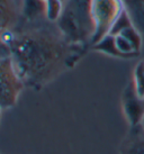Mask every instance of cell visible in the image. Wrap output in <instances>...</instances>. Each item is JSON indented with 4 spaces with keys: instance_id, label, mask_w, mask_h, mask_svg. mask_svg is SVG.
<instances>
[{
    "instance_id": "cell-1",
    "label": "cell",
    "mask_w": 144,
    "mask_h": 154,
    "mask_svg": "<svg viewBox=\"0 0 144 154\" xmlns=\"http://www.w3.org/2000/svg\"><path fill=\"white\" fill-rule=\"evenodd\" d=\"M10 50L21 80L33 85L51 79L60 70L65 56L64 43L42 32L18 37L11 43Z\"/></svg>"
},
{
    "instance_id": "cell-2",
    "label": "cell",
    "mask_w": 144,
    "mask_h": 154,
    "mask_svg": "<svg viewBox=\"0 0 144 154\" xmlns=\"http://www.w3.org/2000/svg\"><path fill=\"white\" fill-rule=\"evenodd\" d=\"M92 0H67L62 16L58 20L59 28L67 41L77 43L91 37L95 24L91 15Z\"/></svg>"
},
{
    "instance_id": "cell-3",
    "label": "cell",
    "mask_w": 144,
    "mask_h": 154,
    "mask_svg": "<svg viewBox=\"0 0 144 154\" xmlns=\"http://www.w3.org/2000/svg\"><path fill=\"white\" fill-rule=\"evenodd\" d=\"M24 87L11 56H0V108H10L16 103Z\"/></svg>"
},
{
    "instance_id": "cell-4",
    "label": "cell",
    "mask_w": 144,
    "mask_h": 154,
    "mask_svg": "<svg viewBox=\"0 0 144 154\" xmlns=\"http://www.w3.org/2000/svg\"><path fill=\"white\" fill-rule=\"evenodd\" d=\"M122 13V6L119 0H92L91 15L95 24V33L92 35L93 44L109 34L110 27Z\"/></svg>"
},
{
    "instance_id": "cell-5",
    "label": "cell",
    "mask_w": 144,
    "mask_h": 154,
    "mask_svg": "<svg viewBox=\"0 0 144 154\" xmlns=\"http://www.w3.org/2000/svg\"><path fill=\"white\" fill-rule=\"evenodd\" d=\"M125 112L133 126L141 123L144 116V98L137 96V98L131 97L127 99L125 101Z\"/></svg>"
},
{
    "instance_id": "cell-6",
    "label": "cell",
    "mask_w": 144,
    "mask_h": 154,
    "mask_svg": "<svg viewBox=\"0 0 144 154\" xmlns=\"http://www.w3.org/2000/svg\"><path fill=\"white\" fill-rule=\"evenodd\" d=\"M123 154H144V129L142 126L126 143Z\"/></svg>"
},
{
    "instance_id": "cell-7",
    "label": "cell",
    "mask_w": 144,
    "mask_h": 154,
    "mask_svg": "<svg viewBox=\"0 0 144 154\" xmlns=\"http://www.w3.org/2000/svg\"><path fill=\"white\" fill-rule=\"evenodd\" d=\"M64 8V2L61 0H46L45 1V11L44 15L47 20L58 22L62 16Z\"/></svg>"
},
{
    "instance_id": "cell-8",
    "label": "cell",
    "mask_w": 144,
    "mask_h": 154,
    "mask_svg": "<svg viewBox=\"0 0 144 154\" xmlns=\"http://www.w3.org/2000/svg\"><path fill=\"white\" fill-rule=\"evenodd\" d=\"M95 48L98 51H102L106 54L113 56H123L119 51L117 50L116 46V42H115V36L114 35L107 34L106 36H104L99 42L95 44Z\"/></svg>"
},
{
    "instance_id": "cell-9",
    "label": "cell",
    "mask_w": 144,
    "mask_h": 154,
    "mask_svg": "<svg viewBox=\"0 0 144 154\" xmlns=\"http://www.w3.org/2000/svg\"><path fill=\"white\" fill-rule=\"evenodd\" d=\"M132 26V23H131V19L128 17V15L125 10H122V13L118 15V17L115 19V22L113 23V25L110 27V30H109V34L110 35H119L123 30H125L126 28L128 27H131Z\"/></svg>"
},
{
    "instance_id": "cell-10",
    "label": "cell",
    "mask_w": 144,
    "mask_h": 154,
    "mask_svg": "<svg viewBox=\"0 0 144 154\" xmlns=\"http://www.w3.org/2000/svg\"><path fill=\"white\" fill-rule=\"evenodd\" d=\"M45 11V1L43 0H25L24 13L27 17H37Z\"/></svg>"
},
{
    "instance_id": "cell-11",
    "label": "cell",
    "mask_w": 144,
    "mask_h": 154,
    "mask_svg": "<svg viewBox=\"0 0 144 154\" xmlns=\"http://www.w3.org/2000/svg\"><path fill=\"white\" fill-rule=\"evenodd\" d=\"M115 42H116V46L117 50L119 51V53L123 56L132 55L136 53V50L134 48V46L132 45V43L127 38H125L122 35H116L115 36Z\"/></svg>"
},
{
    "instance_id": "cell-12",
    "label": "cell",
    "mask_w": 144,
    "mask_h": 154,
    "mask_svg": "<svg viewBox=\"0 0 144 154\" xmlns=\"http://www.w3.org/2000/svg\"><path fill=\"white\" fill-rule=\"evenodd\" d=\"M119 35H122V36H124L125 38L128 39V41L132 43V45L134 46V48H135L136 51L140 50L141 43H142L141 36H140V34H139V32H137L133 26H131V27L126 28L125 30H123Z\"/></svg>"
},
{
    "instance_id": "cell-13",
    "label": "cell",
    "mask_w": 144,
    "mask_h": 154,
    "mask_svg": "<svg viewBox=\"0 0 144 154\" xmlns=\"http://www.w3.org/2000/svg\"><path fill=\"white\" fill-rule=\"evenodd\" d=\"M135 91L136 94L144 98V65L141 63L136 66L135 70Z\"/></svg>"
},
{
    "instance_id": "cell-14",
    "label": "cell",
    "mask_w": 144,
    "mask_h": 154,
    "mask_svg": "<svg viewBox=\"0 0 144 154\" xmlns=\"http://www.w3.org/2000/svg\"><path fill=\"white\" fill-rule=\"evenodd\" d=\"M141 126H142V128L144 129V116H143V118H142V122H141Z\"/></svg>"
},
{
    "instance_id": "cell-15",
    "label": "cell",
    "mask_w": 144,
    "mask_h": 154,
    "mask_svg": "<svg viewBox=\"0 0 144 154\" xmlns=\"http://www.w3.org/2000/svg\"><path fill=\"white\" fill-rule=\"evenodd\" d=\"M61 1H62V2H65V1H67V0H61Z\"/></svg>"
},
{
    "instance_id": "cell-16",
    "label": "cell",
    "mask_w": 144,
    "mask_h": 154,
    "mask_svg": "<svg viewBox=\"0 0 144 154\" xmlns=\"http://www.w3.org/2000/svg\"><path fill=\"white\" fill-rule=\"evenodd\" d=\"M0 117H1V108H0Z\"/></svg>"
},
{
    "instance_id": "cell-17",
    "label": "cell",
    "mask_w": 144,
    "mask_h": 154,
    "mask_svg": "<svg viewBox=\"0 0 144 154\" xmlns=\"http://www.w3.org/2000/svg\"><path fill=\"white\" fill-rule=\"evenodd\" d=\"M43 1H46V0H43Z\"/></svg>"
},
{
    "instance_id": "cell-18",
    "label": "cell",
    "mask_w": 144,
    "mask_h": 154,
    "mask_svg": "<svg viewBox=\"0 0 144 154\" xmlns=\"http://www.w3.org/2000/svg\"><path fill=\"white\" fill-rule=\"evenodd\" d=\"M143 65H144V63H143Z\"/></svg>"
}]
</instances>
